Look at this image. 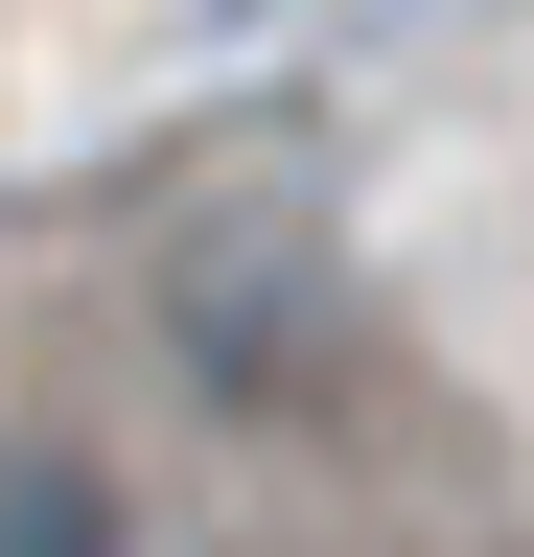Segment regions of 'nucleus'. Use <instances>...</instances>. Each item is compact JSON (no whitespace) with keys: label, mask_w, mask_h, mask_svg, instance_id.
Returning a JSON list of instances; mask_svg holds the SVG:
<instances>
[{"label":"nucleus","mask_w":534,"mask_h":557,"mask_svg":"<svg viewBox=\"0 0 534 557\" xmlns=\"http://www.w3.org/2000/svg\"><path fill=\"white\" fill-rule=\"evenodd\" d=\"M163 302H186V372H210L233 418L325 372V233H302V209H210V233L163 256Z\"/></svg>","instance_id":"nucleus-1"},{"label":"nucleus","mask_w":534,"mask_h":557,"mask_svg":"<svg viewBox=\"0 0 534 557\" xmlns=\"http://www.w3.org/2000/svg\"><path fill=\"white\" fill-rule=\"evenodd\" d=\"M0 557H140V534H116V487H94V465H47V442H24V465H0Z\"/></svg>","instance_id":"nucleus-2"}]
</instances>
